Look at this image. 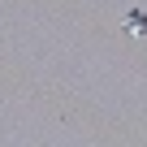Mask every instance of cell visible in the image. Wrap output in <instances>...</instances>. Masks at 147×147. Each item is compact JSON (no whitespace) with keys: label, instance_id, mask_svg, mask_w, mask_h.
<instances>
[{"label":"cell","instance_id":"cell-1","mask_svg":"<svg viewBox=\"0 0 147 147\" xmlns=\"http://www.w3.org/2000/svg\"><path fill=\"white\" fill-rule=\"evenodd\" d=\"M125 26H130V35H143V30H147V18L134 9V13H125Z\"/></svg>","mask_w":147,"mask_h":147}]
</instances>
